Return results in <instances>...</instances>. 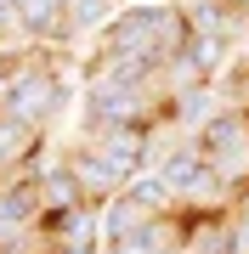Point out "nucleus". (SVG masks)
<instances>
[{"label":"nucleus","instance_id":"obj_9","mask_svg":"<svg viewBox=\"0 0 249 254\" xmlns=\"http://www.w3.org/2000/svg\"><path fill=\"white\" fill-rule=\"evenodd\" d=\"M227 6H232V11H244V17H249V0H227Z\"/></svg>","mask_w":249,"mask_h":254},{"label":"nucleus","instance_id":"obj_6","mask_svg":"<svg viewBox=\"0 0 249 254\" xmlns=\"http://www.w3.org/2000/svg\"><path fill=\"white\" fill-rule=\"evenodd\" d=\"M148 226H153V215H148V209H136V203L125 198V192L102 203V249L130 243V237H136V232H148Z\"/></svg>","mask_w":249,"mask_h":254},{"label":"nucleus","instance_id":"obj_4","mask_svg":"<svg viewBox=\"0 0 249 254\" xmlns=\"http://www.w3.org/2000/svg\"><path fill=\"white\" fill-rule=\"evenodd\" d=\"M113 17H119V0H68V11H63V46H91Z\"/></svg>","mask_w":249,"mask_h":254},{"label":"nucleus","instance_id":"obj_2","mask_svg":"<svg viewBox=\"0 0 249 254\" xmlns=\"http://www.w3.org/2000/svg\"><path fill=\"white\" fill-rule=\"evenodd\" d=\"M153 130V125H148ZM142 125H125V130H96V136H85L80 147H91V153L108 164L119 181H136L142 170H153V136Z\"/></svg>","mask_w":249,"mask_h":254},{"label":"nucleus","instance_id":"obj_8","mask_svg":"<svg viewBox=\"0 0 249 254\" xmlns=\"http://www.w3.org/2000/svg\"><path fill=\"white\" fill-rule=\"evenodd\" d=\"M221 96H227V108L249 113V57H244V63H238V68H232L227 79H221Z\"/></svg>","mask_w":249,"mask_h":254},{"label":"nucleus","instance_id":"obj_3","mask_svg":"<svg viewBox=\"0 0 249 254\" xmlns=\"http://www.w3.org/2000/svg\"><path fill=\"white\" fill-rule=\"evenodd\" d=\"M68 170H74V181H80V192H85V203H108V198H119L125 192V181L119 175L108 170V164H102L91 147H68Z\"/></svg>","mask_w":249,"mask_h":254},{"label":"nucleus","instance_id":"obj_7","mask_svg":"<svg viewBox=\"0 0 249 254\" xmlns=\"http://www.w3.org/2000/svg\"><path fill=\"white\" fill-rule=\"evenodd\" d=\"M125 198L136 203V209H148L153 220H165V215H181V203H175V192L165 187V175H159V170H142L136 181H125Z\"/></svg>","mask_w":249,"mask_h":254},{"label":"nucleus","instance_id":"obj_5","mask_svg":"<svg viewBox=\"0 0 249 254\" xmlns=\"http://www.w3.org/2000/svg\"><path fill=\"white\" fill-rule=\"evenodd\" d=\"M34 153H46V147H40V130H28V125H17V119L0 113V181L28 175Z\"/></svg>","mask_w":249,"mask_h":254},{"label":"nucleus","instance_id":"obj_10","mask_svg":"<svg viewBox=\"0 0 249 254\" xmlns=\"http://www.w3.org/2000/svg\"><path fill=\"white\" fill-rule=\"evenodd\" d=\"M119 6H142V0H119Z\"/></svg>","mask_w":249,"mask_h":254},{"label":"nucleus","instance_id":"obj_1","mask_svg":"<svg viewBox=\"0 0 249 254\" xmlns=\"http://www.w3.org/2000/svg\"><path fill=\"white\" fill-rule=\"evenodd\" d=\"M68 102H74L68 73L57 63H46L40 51L17 57V63L6 68V79H0V113L17 119V125H28V130H40V136L51 130V119L68 113Z\"/></svg>","mask_w":249,"mask_h":254}]
</instances>
